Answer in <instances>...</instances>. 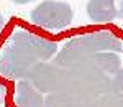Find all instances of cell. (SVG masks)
<instances>
[{
  "label": "cell",
  "mask_w": 123,
  "mask_h": 107,
  "mask_svg": "<svg viewBox=\"0 0 123 107\" xmlns=\"http://www.w3.org/2000/svg\"><path fill=\"white\" fill-rule=\"evenodd\" d=\"M74 20L71 3L62 0H43L30 12V21L48 31H61Z\"/></svg>",
  "instance_id": "1"
},
{
  "label": "cell",
  "mask_w": 123,
  "mask_h": 107,
  "mask_svg": "<svg viewBox=\"0 0 123 107\" xmlns=\"http://www.w3.org/2000/svg\"><path fill=\"white\" fill-rule=\"evenodd\" d=\"M12 48L21 51L23 54H26L30 58H33L35 61H49L51 58H54L57 53V43L51 41L48 38H43L39 35H35L31 31H26L23 28H17L10 33V36L7 38V43Z\"/></svg>",
  "instance_id": "2"
},
{
  "label": "cell",
  "mask_w": 123,
  "mask_h": 107,
  "mask_svg": "<svg viewBox=\"0 0 123 107\" xmlns=\"http://www.w3.org/2000/svg\"><path fill=\"white\" fill-rule=\"evenodd\" d=\"M64 46L85 49L90 53H107L108 51V53L120 54L123 51V41L115 33L108 31V30H102V31H90V33L76 35V36L67 40Z\"/></svg>",
  "instance_id": "3"
},
{
  "label": "cell",
  "mask_w": 123,
  "mask_h": 107,
  "mask_svg": "<svg viewBox=\"0 0 123 107\" xmlns=\"http://www.w3.org/2000/svg\"><path fill=\"white\" fill-rule=\"evenodd\" d=\"M38 61L23 54L21 51L5 45L0 49V74L7 79L25 81Z\"/></svg>",
  "instance_id": "4"
},
{
  "label": "cell",
  "mask_w": 123,
  "mask_h": 107,
  "mask_svg": "<svg viewBox=\"0 0 123 107\" xmlns=\"http://www.w3.org/2000/svg\"><path fill=\"white\" fill-rule=\"evenodd\" d=\"M64 74H66L64 68H59L49 61H41L35 64V68L31 69L26 81H30V84L33 87H36L39 92L51 94V92H56L62 86Z\"/></svg>",
  "instance_id": "5"
},
{
  "label": "cell",
  "mask_w": 123,
  "mask_h": 107,
  "mask_svg": "<svg viewBox=\"0 0 123 107\" xmlns=\"http://www.w3.org/2000/svg\"><path fill=\"white\" fill-rule=\"evenodd\" d=\"M15 104H17V107H46L43 92H39L36 87H33L26 79L17 81Z\"/></svg>",
  "instance_id": "6"
},
{
  "label": "cell",
  "mask_w": 123,
  "mask_h": 107,
  "mask_svg": "<svg viewBox=\"0 0 123 107\" xmlns=\"http://www.w3.org/2000/svg\"><path fill=\"white\" fill-rule=\"evenodd\" d=\"M85 13L92 23H110L117 20L113 0H87Z\"/></svg>",
  "instance_id": "7"
},
{
  "label": "cell",
  "mask_w": 123,
  "mask_h": 107,
  "mask_svg": "<svg viewBox=\"0 0 123 107\" xmlns=\"http://www.w3.org/2000/svg\"><path fill=\"white\" fill-rule=\"evenodd\" d=\"M92 64L97 69H100L107 76L113 74L117 69L122 68V59L117 53H95L92 56Z\"/></svg>",
  "instance_id": "8"
},
{
  "label": "cell",
  "mask_w": 123,
  "mask_h": 107,
  "mask_svg": "<svg viewBox=\"0 0 123 107\" xmlns=\"http://www.w3.org/2000/svg\"><path fill=\"white\" fill-rule=\"evenodd\" d=\"M98 107H123V94H105L97 99Z\"/></svg>",
  "instance_id": "9"
},
{
  "label": "cell",
  "mask_w": 123,
  "mask_h": 107,
  "mask_svg": "<svg viewBox=\"0 0 123 107\" xmlns=\"http://www.w3.org/2000/svg\"><path fill=\"white\" fill-rule=\"evenodd\" d=\"M110 92L123 94V68L117 69L113 74H110Z\"/></svg>",
  "instance_id": "10"
},
{
  "label": "cell",
  "mask_w": 123,
  "mask_h": 107,
  "mask_svg": "<svg viewBox=\"0 0 123 107\" xmlns=\"http://www.w3.org/2000/svg\"><path fill=\"white\" fill-rule=\"evenodd\" d=\"M115 5V13H117V18L123 20V0H113Z\"/></svg>",
  "instance_id": "11"
},
{
  "label": "cell",
  "mask_w": 123,
  "mask_h": 107,
  "mask_svg": "<svg viewBox=\"0 0 123 107\" xmlns=\"http://www.w3.org/2000/svg\"><path fill=\"white\" fill-rule=\"evenodd\" d=\"M5 99H7V87L3 84H0V107L5 104Z\"/></svg>",
  "instance_id": "12"
},
{
  "label": "cell",
  "mask_w": 123,
  "mask_h": 107,
  "mask_svg": "<svg viewBox=\"0 0 123 107\" xmlns=\"http://www.w3.org/2000/svg\"><path fill=\"white\" fill-rule=\"evenodd\" d=\"M12 3L15 5H26V3H31V2H38V0H10Z\"/></svg>",
  "instance_id": "13"
},
{
  "label": "cell",
  "mask_w": 123,
  "mask_h": 107,
  "mask_svg": "<svg viewBox=\"0 0 123 107\" xmlns=\"http://www.w3.org/2000/svg\"><path fill=\"white\" fill-rule=\"evenodd\" d=\"M3 25H5V18H3V15L0 13V33H2V30H3Z\"/></svg>",
  "instance_id": "14"
}]
</instances>
